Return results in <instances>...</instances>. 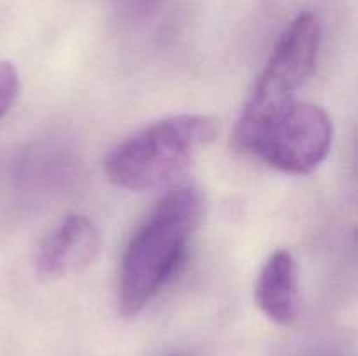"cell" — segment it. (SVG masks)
<instances>
[{
  "label": "cell",
  "instance_id": "cell-1",
  "mask_svg": "<svg viewBox=\"0 0 358 356\" xmlns=\"http://www.w3.org/2000/svg\"><path fill=\"white\" fill-rule=\"evenodd\" d=\"M201 215L203 199L192 187L170 191L154 205L122 255L117 285L122 316L133 318L142 313L173 276Z\"/></svg>",
  "mask_w": 358,
  "mask_h": 356
},
{
  "label": "cell",
  "instance_id": "cell-2",
  "mask_svg": "<svg viewBox=\"0 0 358 356\" xmlns=\"http://www.w3.org/2000/svg\"><path fill=\"white\" fill-rule=\"evenodd\" d=\"M219 133L215 119L175 115L140 129L110 150L105 175L126 191H149L166 184L187 168L199 147Z\"/></svg>",
  "mask_w": 358,
  "mask_h": 356
},
{
  "label": "cell",
  "instance_id": "cell-3",
  "mask_svg": "<svg viewBox=\"0 0 358 356\" xmlns=\"http://www.w3.org/2000/svg\"><path fill=\"white\" fill-rule=\"evenodd\" d=\"M320 40L322 24L313 13H301L289 24L234 126V150L250 154L269 121L294 101V93L313 73Z\"/></svg>",
  "mask_w": 358,
  "mask_h": 356
},
{
  "label": "cell",
  "instance_id": "cell-4",
  "mask_svg": "<svg viewBox=\"0 0 358 356\" xmlns=\"http://www.w3.org/2000/svg\"><path fill=\"white\" fill-rule=\"evenodd\" d=\"M332 121L324 108L290 101L269 121L255 147V156L285 173H313L331 152Z\"/></svg>",
  "mask_w": 358,
  "mask_h": 356
},
{
  "label": "cell",
  "instance_id": "cell-5",
  "mask_svg": "<svg viewBox=\"0 0 358 356\" xmlns=\"http://www.w3.org/2000/svg\"><path fill=\"white\" fill-rule=\"evenodd\" d=\"M100 251V232L87 216L70 215L44 237L37 269L44 276H65L87 267Z\"/></svg>",
  "mask_w": 358,
  "mask_h": 356
},
{
  "label": "cell",
  "instance_id": "cell-6",
  "mask_svg": "<svg viewBox=\"0 0 358 356\" xmlns=\"http://www.w3.org/2000/svg\"><path fill=\"white\" fill-rule=\"evenodd\" d=\"M262 313L280 325H290L299 314V271L292 255L278 250L268 258L255 285Z\"/></svg>",
  "mask_w": 358,
  "mask_h": 356
},
{
  "label": "cell",
  "instance_id": "cell-7",
  "mask_svg": "<svg viewBox=\"0 0 358 356\" xmlns=\"http://www.w3.org/2000/svg\"><path fill=\"white\" fill-rule=\"evenodd\" d=\"M17 72L9 61H0V119L13 107L17 94Z\"/></svg>",
  "mask_w": 358,
  "mask_h": 356
},
{
  "label": "cell",
  "instance_id": "cell-8",
  "mask_svg": "<svg viewBox=\"0 0 358 356\" xmlns=\"http://www.w3.org/2000/svg\"><path fill=\"white\" fill-rule=\"evenodd\" d=\"M121 2L124 3L126 9L131 10V13L147 14L150 13V10L157 9L163 0H121Z\"/></svg>",
  "mask_w": 358,
  "mask_h": 356
}]
</instances>
